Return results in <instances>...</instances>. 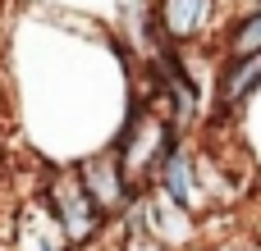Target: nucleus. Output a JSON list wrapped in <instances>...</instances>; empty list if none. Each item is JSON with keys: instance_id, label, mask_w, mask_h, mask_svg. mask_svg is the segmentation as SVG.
Instances as JSON below:
<instances>
[{"instance_id": "1", "label": "nucleus", "mask_w": 261, "mask_h": 251, "mask_svg": "<svg viewBox=\"0 0 261 251\" xmlns=\"http://www.w3.org/2000/svg\"><path fill=\"white\" fill-rule=\"evenodd\" d=\"M41 201H46V215H50L55 233H60L73 251L87 247V242H96V238L106 233V215H101L96 201L83 192V183H78L73 169H55V174L46 178V187H41Z\"/></svg>"}, {"instance_id": "3", "label": "nucleus", "mask_w": 261, "mask_h": 251, "mask_svg": "<svg viewBox=\"0 0 261 251\" xmlns=\"http://www.w3.org/2000/svg\"><path fill=\"white\" fill-rule=\"evenodd\" d=\"M151 187H156L165 201H174L179 210H188V215H197V210L206 206L202 174H197V151L188 146V137H184V142H174V146L165 151V160H161V169H156Z\"/></svg>"}, {"instance_id": "7", "label": "nucleus", "mask_w": 261, "mask_h": 251, "mask_svg": "<svg viewBox=\"0 0 261 251\" xmlns=\"http://www.w3.org/2000/svg\"><path fill=\"white\" fill-rule=\"evenodd\" d=\"M216 251H261V238H252V233H243V238H229V242H220Z\"/></svg>"}, {"instance_id": "8", "label": "nucleus", "mask_w": 261, "mask_h": 251, "mask_svg": "<svg viewBox=\"0 0 261 251\" xmlns=\"http://www.w3.org/2000/svg\"><path fill=\"white\" fill-rule=\"evenodd\" d=\"M248 9H261V0H229V14H248Z\"/></svg>"}, {"instance_id": "4", "label": "nucleus", "mask_w": 261, "mask_h": 251, "mask_svg": "<svg viewBox=\"0 0 261 251\" xmlns=\"http://www.w3.org/2000/svg\"><path fill=\"white\" fill-rule=\"evenodd\" d=\"M261 91V55H239L216 64V87H211V110L216 119H234L252 96Z\"/></svg>"}, {"instance_id": "5", "label": "nucleus", "mask_w": 261, "mask_h": 251, "mask_svg": "<svg viewBox=\"0 0 261 251\" xmlns=\"http://www.w3.org/2000/svg\"><path fill=\"white\" fill-rule=\"evenodd\" d=\"M220 5L225 0H156V14H161V27L170 32V41L193 46V41L211 37Z\"/></svg>"}, {"instance_id": "2", "label": "nucleus", "mask_w": 261, "mask_h": 251, "mask_svg": "<svg viewBox=\"0 0 261 251\" xmlns=\"http://www.w3.org/2000/svg\"><path fill=\"white\" fill-rule=\"evenodd\" d=\"M69 169L78 174L83 192L96 201V210H101L106 219L124 215V206H128V201H133V192H138V183L128 178V169H124V160L115 155V146H96V151L78 155Z\"/></svg>"}, {"instance_id": "6", "label": "nucleus", "mask_w": 261, "mask_h": 251, "mask_svg": "<svg viewBox=\"0 0 261 251\" xmlns=\"http://www.w3.org/2000/svg\"><path fill=\"white\" fill-rule=\"evenodd\" d=\"M220 59H239V55H261V9L248 14H229V23L216 37Z\"/></svg>"}]
</instances>
